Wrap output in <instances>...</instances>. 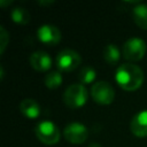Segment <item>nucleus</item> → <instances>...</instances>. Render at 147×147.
Returning <instances> with one entry per match:
<instances>
[{
	"label": "nucleus",
	"mask_w": 147,
	"mask_h": 147,
	"mask_svg": "<svg viewBox=\"0 0 147 147\" xmlns=\"http://www.w3.org/2000/svg\"><path fill=\"white\" fill-rule=\"evenodd\" d=\"M115 79L122 88L134 91L141 86L144 82V72L133 63H124L117 68Z\"/></svg>",
	"instance_id": "obj_1"
},
{
	"label": "nucleus",
	"mask_w": 147,
	"mask_h": 147,
	"mask_svg": "<svg viewBox=\"0 0 147 147\" xmlns=\"http://www.w3.org/2000/svg\"><path fill=\"white\" fill-rule=\"evenodd\" d=\"M63 101L69 108H79L87 101V91L83 84H71L63 93Z\"/></svg>",
	"instance_id": "obj_2"
},
{
	"label": "nucleus",
	"mask_w": 147,
	"mask_h": 147,
	"mask_svg": "<svg viewBox=\"0 0 147 147\" xmlns=\"http://www.w3.org/2000/svg\"><path fill=\"white\" fill-rule=\"evenodd\" d=\"M34 132L37 138L46 145L56 144L60 139V130L57 125H55L51 121L39 122L34 127Z\"/></svg>",
	"instance_id": "obj_3"
},
{
	"label": "nucleus",
	"mask_w": 147,
	"mask_h": 147,
	"mask_svg": "<svg viewBox=\"0 0 147 147\" xmlns=\"http://www.w3.org/2000/svg\"><path fill=\"white\" fill-rule=\"evenodd\" d=\"M82 62L80 55L74 49H63L59 52L55 59L56 67L61 71H72Z\"/></svg>",
	"instance_id": "obj_4"
},
{
	"label": "nucleus",
	"mask_w": 147,
	"mask_h": 147,
	"mask_svg": "<svg viewBox=\"0 0 147 147\" xmlns=\"http://www.w3.org/2000/svg\"><path fill=\"white\" fill-rule=\"evenodd\" d=\"M91 94H92L93 100L96 103L109 105L114 100L115 91H114V87L108 82L100 80V82H96L92 85Z\"/></svg>",
	"instance_id": "obj_5"
},
{
	"label": "nucleus",
	"mask_w": 147,
	"mask_h": 147,
	"mask_svg": "<svg viewBox=\"0 0 147 147\" xmlns=\"http://www.w3.org/2000/svg\"><path fill=\"white\" fill-rule=\"evenodd\" d=\"M146 53V44L142 39L138 37H132L127 39L123 45V55L126 60L139 61L144 57Z\"/></svg>",
	"instance_id": "obj_6"
},
{
	"label": "nucleus",
	"mask_w": 147,
	"mask_h": 147,
	"mask_svg": "<svg viewBox=\"0 0 147 147\" xmlns=\"http://www.w3.org/2000/svg\"><path fill=\"white\" fill-rule=\"evenodd\" d=\"M63 133H64V138L72 144H82L86 140L88 136L87 127L84 124L78 123V122L68 124Z\"/></svg>",
	"instance_id": "obj_7"
},
{
	"label": "nucleus",
	"mask_w": 147,
	"mask_h": 147,
	"mask_svg": "<svg viewBox=\"0 0 147 147\" xmlns=\"http://www.w3.org/2000/svg\"><path fill=\"white\" fill-rule=\"evenodd\" d=\"M38 39L47 45H56L61 40V32L55 25L44 24L37 30Z\"/></svg>",
	"instance_id": "obj_8"
},
{
	"label": "nucleus",
	"mask_w": 147,
	"mask_h": 147,
	"mask_svg": "<svg viewBox=\"0 0 147 147\" xmlns=\"http://www.w3.org/2000/svg\"><path fill=\"white\" fill-rule=\"evenodd\" d=\"M130 129L132 133L137 137L144 138L147 137V110H141L137 113L131 123H130Z\"/></svg>",
	"instance_id": "obj_9"
},
{
	"label": "nucleus",
	"mask_w": 147,
	"mask_h": 147,
	"mask_svg": "<svg viewBox=\"0 0 147 147\" xmlns=\"http://www.w3.org/2000/svg\"><path fill=\"white\" fill-rule=\"evenodd\" d=\"M30 64L38 71H46L52 65V59L48 53L44 51H37L30 55Z\"/></svg>",
	"instance_id": "obj_10"
},
{
	"label": "nucleus",
	"mask_w": 147,
	"mask_h": 147,
	"mask_svg": "<svg viewBox=\"0 0 147 147\" xmlns=\"http://www.w3.org/2000/svg\"><path fill=\"white\" fill-rule=\"evenodd\" d=\"M21 113L28 118H37L40 114V107L33 99H24L20 103Z\"/></svg>",
	"instance_id": "obj_11"
},
{
	"label": "nucleus",
	"mask_w": 147,
	"mask_h": 147,
	"mask_svg": "<svg viewBox=\"0 0 147 147\" xmlns=\"http://www.w3.org/2000/svg\"><path fill=\"white\" fill-rule=\"evenodd\" d=\"M132 16L138 26L147 30V5L146 3H140L136 6L132 10Z\"/></svg>",
	"instance_id": "obj_12"
},
{
	"label": "nucleus",
	"mask_w": 147,
	"mask_h": 147,
	"mask_svg": "<svg viewBox=\"0 0 147 147\" xmlns=\"http://www.w3.org/2000/svg\"><path fill=\"white\" fill-rule=\"evenodd\" d=\"M103 59L108 64H116L119 61V49L115 44H108L103 49Z\"/></svg>",
	"instance_id": "obj_13"
},
{
	"label": "nucleus",
	"mask_w": 147,
	"mask_h": 147,
	"mask_svg": "<svg viewBox=\"0 0 147 147\" xmlns=\"http://www.w3.org/2000/svg\"><path fill=\"white\" fill-rule=\"evenodd\" d=\"M44 82H45V85L48 88H52V90L57 88L62 83V74L59 70L49 71L48 74H46V76L44 78Z\"/></svg>",
	"instance_id": "obj_14"
},
{
	"label": "nucleus",
	"mask_w": 147,
	"mask_h": 147,
	"mask_svg": "<svg viewBox=\"0 0 147 147\" xmlns=\"http://www.w3.org/2000/svg\"><path fill=\"white\" fill-rule=\"evenodd\" d=\"M11 18L15 23H18V24H26L30 20V14L29 11L23 8V7H15L13 10H11Z\"/></svg>",
	"instance_id": "obj_15"
},
{
	"label": "nucleus",
	"mask_w": 147,
	"mask_h": 147,
	"mask_svg": "<svg viewBox=\"0 0 147 147\" xmlns=\"http://www.w3.org/2000/svg\"><path fill=\"white\" fill-rule=\"evenodd\" d=\"M78 78H79L80 83H83V84H90L95 78V70L92 67H90V65H85V67H83L80 69L79 75H78Z\"/></svg>",
	"instance_id": "obj_16"
},
{
	"label": "nucleus",
	"mask_w": 147,
	"mask_h": 147,
	"mask_svg": "<svg viewBox=\"0 0 147 147\" xmlns=\"http://www.w3.org/2000/svg\"><path fill=\"white\" fill-rule=\"evenodd\" d=\"M0 40H1V53L5 51L8 41V33L3 26H0Z\"/></svg>",
	"instance_id": "obj_17"
}]
</instances>
